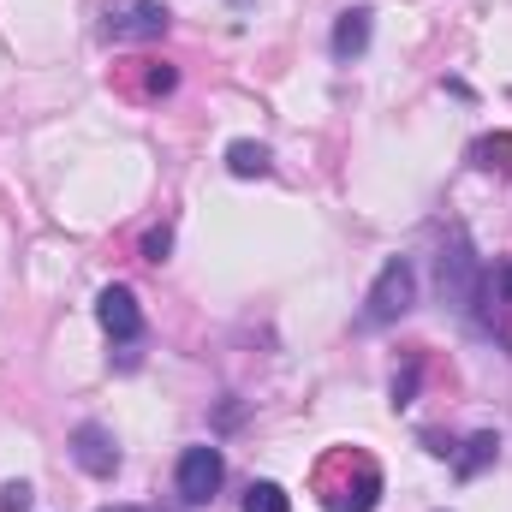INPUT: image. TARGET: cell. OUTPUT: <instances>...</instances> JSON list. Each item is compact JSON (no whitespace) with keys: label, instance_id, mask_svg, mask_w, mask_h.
<instances>
[{"label":"cell","instance_id":"8","mask_svg":"<svg viewBox=\"0 0 512 512\" xmlns=\"http://www.w3.org/2000/svg\"><path fill=\"white\" fill-rule=\"evenodd\" d=\"M364 48H370V12L352 6V12H340V24H334V54L352 60V54H364Z\"/></svg>","mask_w":512,"mask_h":512},{"label":"cell","instance_id":"2","mask_svg":"<svg viewBox=\"0 0 512 512\" xmlns=\"http://www.w3.org/2000/svg\"><path fill=\"white\" fill-rule=\"evenodd\" d=\"M411 298H417V274H411V262L399 256V262H387L382 274H376V286H370V298H364V322L382 328V322H393V316L411 310Z\"/></svg>","mask_w":512,"mask_h":512},{"label":"cell","instance_id":"13","mask_svg":"<svg viewBox=\"0 0 512 512\" xmlns=\"http://www.w3.org/2000/svg\"><path fill=\"white\" fill-rule=\"evenodd\" d=\"M167 251H173V227H149L143 233V262H167Z\"/></svg>","mask_w":512,"mask_h":512},{"label":"cell","instance_id":"11","mask_svg":"<svg viewBox=\"0 0 512 512\" xmlns=\"http://www.w3.org/2000/svg\"><path fill=\"white\" fill-rule=\"evenodd\" d=\"M227 167H233L239 179H262V173H268V149L251 143V137H239V143L227 149Z\"/></svg>","mask_w":512,"mask_h":512},{"label":"cell","instance_id":"3","mask_svg":"<svg viewBox=\"0 0 512 512\" xmlns=\"http://www.w3.org/2000/svg\"><path fill=\"white\" fill-rule=\"evenodd\" d=\"M102 36L108 42H155V36H167V6H155V0H120L108 12Z\"/></svg>","mask_w":512,"mask_h":512},{"label":"cell","instance_id":"10","mask_svg":"<svg viewBox=\"0 0 512 512\" xmlns=\"http://www.w3.org/2000/svg\"><path fill=\"white\" fill-rule=\"evenodd\" d=\"M495 453H501V435H489V429H483V435H471V441H465V453L453 459V471H459V477H477L483 465H495Z\"/></svg>","mask_w":512,"mask_h":512},{"label":"cell","instance_id":"1","mask_svg":"<svg viewBox=\"0 0 512 512\" xmlns=\"http://www.w3.org/2000/svg\"><path fill=\"white\" fill-rule=\"evenodd\" d=\"M316 495H322V507L328 512H376V501H382V471H376L370 453L340 447V453L322 459V471H316Z\"/></svg>","mask_w":512,"mask_h":512},{"label":"cell","instance_id":"6","mask_svg":"<svg viewBox=\"0 0 512 512\" xmlns=\"http://www.w3.org/2000/svg\"><path fill=\"white\" fill-rule=\"evenodd\" d=\"M173 84H179V72L167 60H126L120 66V90H126L131 102H161Z\"/></svg>","mask_w":512,"mask_h":512},{"label":"cell","instance_id":"15","mask_svg":"<svg viewBox=\"0 0 512 512\" xmlns=\"http://www.w3.org/2000/svg\"><path fill=\"white\" fill-rule=\"evenodd\" d=\"M411 393H417V358L393 376V405H411Z\"/></svg>","mask_w":512,"mask_h":512},{"label":"cell","instance_id":"4","mask_svg":"<svg viewBox=\"0 0 512 512\" xmlns=\"http://www.w3.org/2000/svg\"><path fill=\"white\" fill-rule=\"evenodd\" d=\"M221 489V453L215 447H185L179 459V501L185 507H209Z\"/></svg>","mask_w":512,"mask_h":512},{"label":"cell","instance_id":"5","mask_svg":"<svg viewBox=\"0 0 512 512\" xmlns=\"http://www.w3.org/2000/svg\"><path fill=\"white\" fill-rule=\"evenodd\" d=\"M72 459H78L90 477H114V471H120V447H114V435H108L102 423H78V429H72Z\"/></svg>","mask_w":512,"mask_h":512},{"label":"cell","instance_id":"12","mask_svg":"<svg viewBox=\"0 0 512 512\" xmlns=\"http://www.w3.org/2000/svg\"><path fill=\"white\" fill-rule=\"evenodd\" d=\"M245 512H292V501H286L280 483H251L245 489Z\"/></svg>","mask_w":512,"mask_h":512},{"label":"cell","instance_id":"16","mask_svg":"<svg viewBox=\"0 0 512 512\" xmlns=\"http://www.w3.org/2000/svg\"><path fill=\"white\" fill-rule=\"evenodd\" d=\"M489 286H501V292H507V298H512V262H501V268L489 274Z\"/></svg>","mask_w":512,"mask_h":512},{"label":"cell","instance_id":"7","mask_svg":"<svg viewBox=\"0 0 512 512\" xmlns=\"http://www.w3.org/2000/svg\"><path fill=\"white\" fill-rule=\"evenodd\" d=\"M96 316H102V328H108L120 346H131V340L143 334V310H137L131 286H108V292L96 298Z\"/></svg>","mask_w":512,"mask_h":512},{"label":"cell","instance_id":"14","mask_svg":"<svg viewBox=\"0 0 512 512\" xmlns=\"http://www.w3.org/2000/svg\"><path fill=\"white\" fill-rule=\"evenodd\" d=\"M30 501H36L30 483H6V489H0V512H30Z\"/></svg>","mask_w":512,"mask_h":512},{"label":"cell","instance_id":"9","mask_svg":"<svg viewBox=\"0 0 512 512\" xmlns=\"http://www.w3.org/2000/svg\"><path fill=\"white\" fill-rule=\"evenodd\" d=\"M471 161H477L483 173H501V179H512V131L477 137V143H471Z\"/></svg>","mask_w":512,"mask_h":512},{"label":"cell","instance_id":"17","mask_svg":"<svg viewBox=\"0 0 512 512\" xmlns=\"http://www.w3.org/2000/svg\"><path fill=\"white\" fill-rule=\"evenodd\" d=\"M102 512H137V507H102Z\"/></svg>","mask_w":512,"mask_h":512}]
</instances>
